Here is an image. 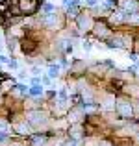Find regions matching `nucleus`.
Instances as JSON below:
<instances>
[{
	"mask_svg": "<svg viewBox=\"0 0 139 146\" xmlns=\"http://www.w3.org/2000/svg\"><path fill=\"white\" fill-rule=\"evenodd\" d=\"M41 22H43V26H46V28H56L59 24V19H57L56 13H48L46 17L41 19Z\"/></svg>",
	"mask_w": 139,
	"mask_h": 146,
	"instance_id": "nucleus-3",
	"label": "nucleus"
},
{
	"mask_svg": "<svg viewBox=\"0 0 139 146\" xmlns=\"http://www.w3.org/2000/svg\"><path fill=\"white\" fill-rule=\"evenodd\" d=\"M87 4H89V6H96V0H86Z\"/></svg>",
	"mask_w": 139,
	"mask_h": 146,
	"instance_id": "nucleus-14",
	"label": "nucleus"
},
{
	"mask_svg": "<svg viewBox=\"0 0 139 146\" xmlns=\"http://www.w3.org/2000/svg\"><path fill=\"white\" fill-rule=\"evenodd\" d=\"M57 74H59V67H57V65H52V67H50V76L54 78V76H57Z\"/></svg>",
	"mask_w": 139,
	"mask_h": 146,
	"instance_id": "nucleus-10",
	"label": "nucleus"
},
{
	"mask_svg": "<svg viewBox=\"0 0 139 146\" xmlns=\"http://www.w3.org/2000/svg\"><path fill=\"white\" fill-rule=\"evenodd\" d=\"M37 6H39V0H19V9L24 15H32L37 11Z\"/></svg>",
	"mask_w": 139,
	"mask_h": 146,
	"instance_id": "nucleus-1",
	"label": "nucleus"
},
{
	"mask_svg": "<svg viewBox=\"0 0 139 146\" xmlns=\"http://www.w3.org/2000/svg\"><path fill=\"white\" fill-rule=\"evenodd\" d=\"M110 46H117V48H128V43H126V39H121V37H115L113 41H111Z\"/></svg>",
	"mask_w": 139,
	"mask_h": 146,
	"instance_id": "nucleus-6",
	"label": "nucleus"
},
{
	"mask_svg": "<svg viewBox=\"0 0 139 146\" xmlns=\"http://www.w3.org/2000/svg\"><path fill=\"white\" fill-rule=\"evenodd\" d=\"M102 146H111V144H108V143H104V144H102Z\"/></svg>",
	"mask_w": 139,
	"mask_h": 146,
	"instance_id": "nucleus-15",
	"label": "nucleus"
},
{
	"mask_svg": "<svg viewBox=\"0 0 139 146\" xmlns=\"http://www.w3.org/2000/svg\"><path fill=\"white\" fill-rule=\"evenodd\" d=\"M122 7H128V9H137V2L136 0H122Z\"/></svg>",
	"mask_w": 139,
	"mask_h": 146,
	"instance_id": "nucleus-8",
	"label": "nucleus"
},
{
	"mask_svg": "<svg viewBox=\"0 0 139 146\" xmlns=\"http://www.w3.org/2000/svg\"><path fill=\"white\" fill-rule=\"evenodd\" d=\"M117 111H119V115H121V117L128 118L130 115H132V106H130L128 102H119L117 104Z\"/></svg>",
	"mask_w": 139,
	"mask_h": 146,
	"instance_id": "nucleus-4",
	"label": "nucleus"
},
{
	"mask_svg": "<svg viewBox=\"0 0 139 146\" xmlns=\"http://www.w3.org/2000/svg\"><path fill=\"white\" fill-rule=\"evenodd\" d=\"M17 131H19V133H30V129H28V126L19 124V126H17Z\"/></svg>",
	"mask_w": 139,
	"mask_h": 146,
	"instance_id": "nucleus-11",
	"label": "nucleus"
},
{
	"mask_svg": "<svg viewBox=\"0 0 139 146\" xmlns=\"http://www.w3.org/2000/svg\"><path fill=\"white\" fill-rule=\"evenodd\" d=\"M35 48H37V43H35V41H30V39L28 41H22V50H24L26 54H32Z\"/></svg>",
	"mask_w": 139,
	"mask_h": 146,
	"instance_id": "nucleus-5",
	"label": "nucleus"
},
{
	"mask_svg": "<svg viewBox=\"0 0 139 146\" xmlns=\"http://www.w3.org/2000/svg\"><path fill=\"white\" fill-rule=\"evenodd\" d=\"M0 131H7V122L6 120H0Z\"/></svg>",
	"mask_w": 139,
	"mask_h": 146,
	"instance_id": "nucleus-12",
	"label": "nucleus"
},
{
	"mask_svg": "<svg viewBox=\"0 0 139 146\" xmlns=\"http://www.w3.org/2000/svg\"><path fill=\"white\" fill-rule=\"evenodd\" d=\"M28 120L35 126H45L46 124V117L41 111H32V113H28Z\"/></svg>",
	"mask_w": 139,
	"mask_h": 146,
	"instance_id": "nucleus-2",
	"label": "nucleus"
},
{
	"mask_svg": "<svg viewBox=\"0 0 139 146\" xmlns=\"http://www.w3.org/2000/svg\"><path fill=\"white\" fill-rule=\"evenodd\" d=\"M108 33H110V32L106 30V26H102V24H98V26H96V35H98V37H100V35L104 37V35H108Z\"/></svg>",
	"mask_w": 139,
	"mask_h": 146,
	"instance_id": "nucleus-9",
	"label": "nucleus"
},
{
	"mask_svg": "<svg viewBox=\"0 0 139 146\" xmlns=\"http://www.w3.org/2000/svg\"><path fill=\"white\" fill-rule=\"evenodd\" d=\"M137 67H139V59H137Z\"/></svg>",
	"mask_w": 139,
	"mask_h": 146,
	"instance_id": "nucleus-16",
	"label": "nucleus"
},
{
	"mask_svg": "<svg viewBox=\"0 0 139 146\" xmlns=\"http://www.w3.org/2000/svg\"><path fill=\"white\" fill-rule=\"evenodd\" d=\"M41 93H43V89H41V87H33V89H32V94H35V96H37V94H41Z\"/></svg>",
	"mask_w": 139,
	"mask_h": 146,
	"instance_id": "nucleus-13",
	"label": "nucleus"
},
{
	"mask_svg": "<svg viewBox=\"0 0 139 146\" xmlns=\"http://www.w3.org/2000/svg\"><path fill=\"white\" fill-rule=\"evenodd\" d=\"M78 24H80V28H82V30H89L91 19H89V17H80V19H78Z\"/></svg>",
	"mask_w": 139,
	"mask_h": 146,
	"instance_id": "nucleus-7",
	"label": "nucleus"
}]
</instances>
